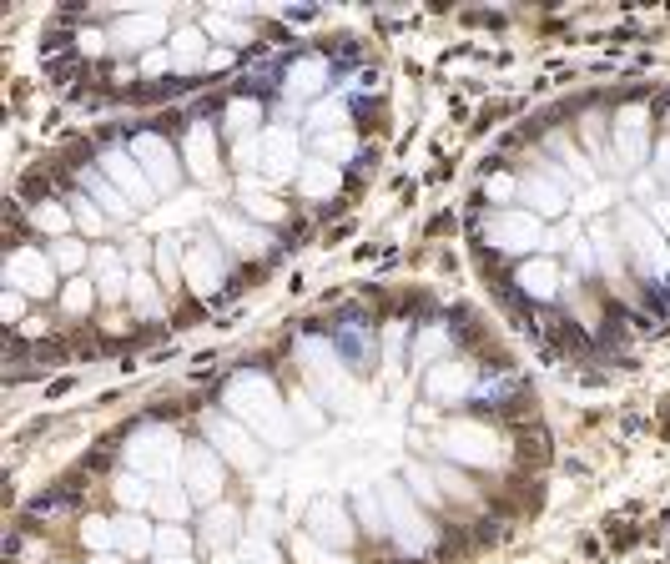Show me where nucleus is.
<instances>
[{
	"instance_id": "nucleus-32",
	"label": "nucleus",
	"mask_w": 670,
	"mask_h": 564,
	"mask_svg": "<svg viewBox=\"0 0 670 564\" xmlns=\"http://www.w3.org/2000/svg\"><path fill=\"white\" fill-rule=\"evenodd\" d=\"M116 499H121L126 509H147V504L157 499V489L147 484V474H137V469H126V474H116Z\"/></svg>"
},
{
	"instance_id": "nucleus-12",
	"label": "nucleus",
	"mask_w": 670,
	"mask_h": 564,
	"mask_svg": "<svg viewBox=\"0 0 670 564\" xmlns=\"http://www.w3.org/2000/svg\"><path fill=\"white\" fill-rule=\"evenodd\" d=\"M303 172V136L293 126H262V182H288Z\"/></svg>"
},
{
	"instance_id": "nucleus-61",
	"label": "nucleus",
	"mask_w": 670,
	"mask_h": 564,
	"mask_svg": "<svg viewBox=\"0 0 670 564\" xmlns=\"http://www.w3.org/2000/svg\"><path fill=\"white\" fill-rule=\"evenodd\" d=\"M655 157H660V172H665V177H670V136H665V141H660V152H655Z\"/></svg>"
},
{
	"instance_id": "nucleus-27",
	"label": "nucleus",
	"mask_w": 670,
	"mask_h": 564,
	"mask_svg": "<svg viewBox=\"0 0 670 564\" xmlns=\"http://www.w3.org/2000/svg\"><path fill=\"white\" fill-rule=\"evenodd\" d=\"M131 308H137L142 318H162V313H167L162 277H152V272H137V277H131Z\"/></svg>"
},
{
	"instance_id": "nucleus-29",
	"label": "nucleus",
	"mask_w": 670,
	"mask_h": 564,
	"mask_svg": "<svg viewBox=\"0 0 670 564\" xmlns=\"http://www.w3.org/2000/svg\"><path fill=\"white\" fill-rule=\"evenodd\" d=\"M338 182H343V172L333 167V162H303V172H298V187H303V197H333L338 192Z\"/></svg>"
},
{
	"instance_id": "nucleus-31",
	"label": "nucleus",
	"mask_w": 670,
	"mask_h": 564,
	"mask_svg": "<svg viewBox=\"0 0 670 564\" xmlns=\"http://www.w3.org/2000/svg\"><path fill=\"white\" fill-rule=\"evenodd\" d=\"M152 509L162 514V524H182V514L192 509V494L182 489V479H172V484H162V489H157Z\"/></svg>"
},
{
	"instance_id": "nucleus-54",
	"label": "nucleus",
	"mask_w": 670,
	"mask_h": 564,
	"mask_svg": "<svg viewBox=\"0 0 670 564\" xmlns=\"http://www.w3.org/2000/svg\"><path fill=\"white\" fill-rule=\"evenodd\" d=\"M177 61H172V51H147V61H142V71L147 76H162V71H172Z\"/></svg>"
},
{
	"instance_id": "nucleus-26",
	"label": "nucleus",
	"mask_w": 670,
	"mask_h": 564,
	"mask_svg": "<svg viewBox=\"0 0 670 564\" xmlns=\"http://www.w3.org/2000/svg\"><path fill=\"white\" fill-rule=\"evenodd\" d=\"M328 86V61L323 56H308V61H293L288 66V96H313V91H323Z\"/></svg>"
},
{
	"instance_id": "nucleus-3",
	"label": "nucleus",
	"mask_w": 670,
	"mask_h": 564,
	"mask_svg": "<svg viewBox=\"0 0 670 564\" xmlns=\"http://www.w3.org/2000/svg\"><path fill=\"white\" fill-rule=\"evenodd\" d=\"M182 454H187V444L167 429V423H152V429L126 439V469H137L147 479H162V484H172L182 474Z\"/></svg>"
},
{
	"instance_id": "nucleus-43",
	"label": "nucleus",
	"mask_w": 670,
	"mask_h": 564,
	"mask_svg": "<svg viewBox=\"0 0 670 564\" xmlns=\"http://www.w3.org/2000/svg\"><path fill=\"white\" fill-rule=\"evenodd\" d=\"M237 559H242V564H283V554L267 544L262 534H247V539L237 544Z\"/></svg>"
},
{
	"instance_id": "nucleus-39",
	"label": "nucleus",
	"mask_w": 670,
	"mask_h": 564,
	"mask_svg": "<svg viewBox=\"0 0 670 564\" xmlns=\"http://www.w3.org/2000/svg\"><path fill=\"white\" fill-rule=\"evenodd\" d=\"M96 298H101V293H96V282H91V277H71V282H66V293H61L66 313H91Z\"/></svg>"
},
{
	"instance_id": "nucleus-51",
	"label": "nucleus",
	"mask_w": 670,
	"mask_h": 564,
	"mask_svg": "<svg viewBox=\"0 0 670 564\" xmlns=\"http://www.w3.org/2000/svg\"><path fill=\"white\" fill-rule=\"evenodd\" d=\"M600 207H610V192H605V187H585V192H580V202H575V212H580V217H595Z\"/></svg>"
},
{
	"instance_id": "nucleus-41",
	"label": "nucleus",
	"mask_w": 670,
	"mask_h": 564,
	"mask_svg": "<svg viewBox=\"0 0 670 564\" xmlns=\"http://www.w3.org/2000/svg\"><path fill=\"white\" fill-rule=\"evenodd\" d=\"M66 207H71V217H76V227H81L86 237H96V232L106 227V212H101V207H96V202H91L86 192H81V197H71Z\"/></svg>"
},
{
	"instance_id": "nucleus-57",
	"label": "nucleus",
	"mask_w": 670,
	"mask_h": 564,
	"mask_svg": "<svg viewBox=\"0 0 670 564\" xmlns=\"http://www.w3.org/2000/svg\"><path fill=\"white\" fill-rule=\"evenodd\" d=\"M650 222L670 237V197H655V202H650Z\"/></svg>"
},
{
	"instance_id": "nucleus-45",
	"label": "nucleus",
	"mask_w": 670,
	"mask_h": 564,
	"mask_svg": "<svg viewBox=\"0 0 670 564\" xmlns=\"http://www.w3.org/2000/svg\"><path fill=\"white\" fill-rule=\"evenodd\" d=\"M404 343H409V328H404V323H388V328H383V368H388V373H398Z\"/></svg>"
},
{
	"instance_id": "nucleus-38",
	"label": "nucleus",
	"mask_w": 670,
	"mask_h": 564,
	"mask_svg": "<svg viewBox=\"0 0 670 564\" xmlns=\"http://www.w3.org/2000/svg\"><path fill=\"white\" fill-rule=\"evenodd\" d=\"M358 519H363L368 534H388V514H383L378 489H358Z\"/></svg>"
},
{
	"instance_id": "nucleus-49",
	"label": "nucleus",
	"mask_w": 670,
	"mask_h": 564,
	"mask_svg": "<svg viewBox=\"0 0 670 564\" xmlns=\"http://www.w3.org/2000/svg\"><path fill=\"white\" fill-rule=\"evenodd\" d=\"M71 222H76V217H71L61 202H41V207H36V227H46V232H66Z\"/></svg>"
},
{
	"instance_id": "nucleus-9",
	"label": "nucleus",
	"mask_w": 670,
	"mask_h": 564,
	"mask_svg": "<svg viewBox=\"0 0 670 564\" xmlns=\"http://www.w3.org/2000/svg\"><path fill=\"white\" fill-rule=\"evenodd\" d=\"M182 489L192 494V504H222V454L212 444H187L182 454Z\"/></svg>"
},
{
	"instance_id": "nucleus-10",
	"label": "nucleus",
	"mask_w": 670,
	"mask_h": 564,
	"mask_svg": "<svg viewBox=\"0 0 670 564\" xmlns=\"http://www.w3.org/2000/svg\"><path fill=\"white\" fill-rule=\"evenodd\" d=\"M96 167L106 172V182L131 202V207H152V197H157V187L147 182V172H142V162L137 157H131V147H106L101 157H96Z\"/></svg>"
},
{
	"instance_id": "nucleus-1",
	"label": "nucleus",
	"mask_w": 670,
	"mask_h": 564,
	"mask_svg": "<svg viewBox=\"0 0 670 564\" xmlns=\"http://www.w3.org/2000/svg\"><path fill=\"white\" fill-rule=\"evenodd\" d=\"M222 408H227L237 423H247V429H252L262 444H283V449L293 444V418H288V408H283L278 383L267 378V373H252V368L232 373L227 388H222Z\"/></svg>"
},
{
	"instance_id": "nucleus-7",
	"label": "nucleus",
	"mask_w": 670,
	"mask_h": 564,
	"mask_svg": "<svg viewBox=\"0 0 670 564\" xmlns=\"http://www.w3.org/2000/svg\"><path fill=\"white\" fill-rule=\"evenodd\" d=\"M620 237L630 247V262L640 267V277H670V247H665V232L640 217L635 207H620Z\"/></svg>"
},
{
	"instance_id": "nucleus-21",
	"label": "nucleus",
	"mask_w": 670,
	"mask_h": 564,
	"mask_svg": "<svg viewBox=\"0 0 670 564\" xmlns=\"http://www.w3.org/2000/svg\"><path fill=\"white\" fill-rule=\"evenodd\" d=\"M469 388H474V368H464V363H439V368H429V398H434V403H459Z\"/></svg>"
},
{
	"instance_id": "nucleus-16",
	"label": "nucleus",
	"mask_w": 670,
	"mask_h": 564,
	"mask_svg": "<svg viewBox=\"0 0 670 564\" xmlns=\"http://www.w3.org/2000/svg\"><path fill=\"white\" fill-rule=\"evenodd\" d=\"M131 277H137V272H126L116 247H91V282H96L101 298H111V303L131 298Z\"/></svg>"
},
{
	"instance_id": "nucleus-53",
	"label": "nucleus",
	"mask_w": 670,
	"mask_h": 564,
	"mask_svg": "<svg viewBox=\"0 0 670 564\" xmlns=\"http://www.w3.org/2000/svg\"><path fill=\"white\" fill-rule=\"evenodd\" d=\"M21 308H26V293L6 288V298H0V318H6V323H16V318H21Z\"/></svg>"
},
{
	"instance_id": "nucleus-44",
	"label": "nucleus",
	"mask_w": 670,
	"mask_h": 564,
	"mask_svg": "<svg viewBox=\"0 0 670 564\" xmlns=\"http://www.w3.org/2000/svg\"><path fill=\"white\" fill-rule=\"evenodd\" d=\"M91 257V247H81V242H71V237H61L56 247H51V262L61 267V272H76L81 277V262Z\"/></svg>"
},
{
	"instance_id": "nucleus-28",
	"label": "nucleus",
	"mask_w": 670,
	"mask_h": 564,
	"mask_svg": "<svg viewBox=\"0 0 670 564\" xmlns=\"http://www.w3.org/2000/svg\"><path fill=\"white\" fill-rule=\"evenodd\" d=\"M81 182H86V197H91L96 207H106V212H116V217H121V212H137V207H131V202H126V197L106 182V172H101V167H81Z\"/></svg>"
},
{
	"instance_id": "nucleus-48",
	"label": "nucleus",
	"mask_w": 670,
	"mask_h": 564,
	"mask_svg": "<svg viewBox=\"0 0 670 564\" xmlns=\"http://www.w3.org/2000/svg\"><path fill=\"white\" fill-rule=\"evenodd\" d=\"M343 157H353V136L348 131L318 136V162H343Z\"/></svg>"
},
{
	"instance_id": "nucleus-55",
	"label": "nucleus",
	"mask_w": 670,
	"mask_h": 564,
	"mask_svg": "<svg viewBox=\"0 0 670 564\" xmlns=\"http://www.w3.org/2000/svg\"><path fill=\"white\" fill-rule=\"evenodd\" d=\"M575 262H580L585 272H590V267H600V252H595V237H580V242H575Z\"/></svg>"
},
{
	"instance_id": "nucleus-47",
	"label": "nucleus",
	"mask_w": 670,
	"mask_h": 564,
	"mask_svg": "<svg viewBox=\"0 0 670 564\" xmlns=\"http://www.w3.org/2000/svg\"><path fill=\"white\" fill-rule=\"evenodd\" d=\"M81 539H86L96 554H106V549L116 544V524H111V519H86V524H81Z\"/></svg>"
},
{
	"instance_id": "nucleus-19",
	"label": "nucleus",
	"mask_w": 670,
	"mask_h": 564,
	"mask_svg": "<svg viewBox=\"0 0 670 564\" xmlns=\"http://www.w3.org/2000/svg\"><path fill=\"white\" fill-rule=\"evenodd\" d=\"M187 167H192L197 182L217 177V136H212L207 121H192V131H187Z\"/></svg>"
},
{
	"instance_id": "nucleus-62",
	"label": "nucleus",
	"mask_w": 670,
	"mask_h": 564,
	"mask_svg": "<svg viewBox=\"0 0 670 564\" xmlns=\"http://www.w3.org/2000/svg\"><path fill=\"white\" fill-rule=\"evenodd\" d=\"M91 564H126V554H111V549H106V554H96Z\"/></svg>"
},
{
	"instance_id": "nucleus-37",
	"label": "nucleus",
	"mask_w": 670,
	"mask_h": 564,
	"mask_svg": "<svg viewBox=\"0 0 670 564\" xmlns=\"http://www.w3.org/2000/svg\"><path fill=\"white\" fill-rule=\"evenodd\" d=\"M152 549H157V559H187V554H192V534L177 529V524H162Z\"/></svg>"
},
{
	"instance_id": "nucleus-14",
	"label": "nucleus",
	"mask_w": 670,
	"mask_h": 564,
	"mask_svg": "<svg viewBox=\"0 0 670 564\" xmlns=\"http://www.w3.org/2000/svg\"><path fill=\"white\" fill-rule=\"evenodd\" d=\"M131 157L142 162V172H147V182L157 187V197H162V192H177V187H182V167H177V152L167 147L162 136L142 131L137 141H131Z\"/></svg>"
},
{
	"instance_id": "nucleus-5",
	"label": "nucleus",
	"mask_w": 670,
	"mask_h": 564,
	"mask_svg": "<svg viewBox=\"0 0 670 564\" xmlns=\"http://www.w3.org/2000/svg\"><path fill=\"white\" fill-rule=\"evenodd\" d=\"M439 449H444V459L469 464V469H499V464H504V444H499V434H489L484 423H464V418L444 423Z\"/></svg>"
},
{
	"instance_id": "nucleus-60",
	"label": "nucleus",
	"mask_w": 670,
	"mask_h": 564,
	"mask_svg": "<svg viewBox=\"0 0 670 564\" xmlns=\"http://www.w3.org/2000/svg\"><path fill=\"white\" fill-rule=\"evenodd\" d=\"M147 247H152V242H131V247H126V257H131V262L142 267V262H147Z\"/></svg>"
},
{
	"instance_id": "nucleus-34",
	"label": "nucleus",
	"mask_w": 670,
	"mask_h": 564,
	"mask_svg": "<svg viewBox=\"0 0 670 564\" xmlns=\"http://www.w3.org/2000/svg\"><path fill=\"white\" fill-rule=\"evenodd\" d=\"M404 484H409V494H414L419 504H439V499H444L439 479H434L424 464H404Z\"/></svg>"
},
{
	"instance_id": "nucleus-20",
	"label": "nucleus",
	"mask_w": 670,
	"mask_h": 564,
	"mask_svg": "<svg viewBox=\"0 0 670 564\" xmlns=\"http://www.w3.org/2000/svg\"><path fill=\"white\" fill-rule=\"evenodd\" d=\"M308 524H313V539L328 544V549H343L348 534H353V524L343 519V509H338L333 499H318V504L308 509Z\"/></svg>"
},
{
	"instance_id": "nucleus-46",
	"label": "nucleus",
	"mask_w": 670,
	"mask_h": 564,
	"mask_svg": "<svg viewBox=\"0 0 670 564\" xmlns=\"http://www.w3.org/2000/svg\"><path fill=\"white\" fill-rule=\"evenodd\" d=\"M177 272H182L177 237H162V242H157V277H162V288H167V282H177Z\"/></svg>"
},
{
	"instance_id": "nucleus-35",
	"label": "nucleus",
	"mask_w": 670,
	"mask_h": 564,
	"mask_svg": "<svg viewBox=\"0 0 670 564\" xmlns=\"http://www.w3.org/2000/svg\"><path fill=\"white\" fill-rule=\"evenodd\" d=\"M293 559H298V564H348L338 549L318 544L313 534H293Z\"/></svg>"
},
{
	"instance_id": "nucleus-25",
	"label": "nucleus",
	"mask_w": 670,
	"mask_h": 564,
	"mask_svg": "<svg viewBox=\"0 0 670 564\" xmlns=\"http://www.w3.org/2000/svg\"><path fill=\"white\" fill-rule=\"evenodd\" d=\"M152 544H157V529H152L142 514H121V519H116V549H121L126 559H131V554H147Z\"/></svg>"
},
{
	"instance_id": "nucleus-4",
	"label": "nucleus",
	"mask_w": 670,
	"mask_h": 564,
	"mask_svg": "<svg viewBox=\"0 0 670 564\" xmlns=\"http://www.w3.org/2000/svg\"><path fill=\"white\" fill-rule=\"evenodd\" d=\"M378 499H383L388 534L398 539V549H404V554H429V549H434V529H429V519L419 514V499L409 494V484L388 479V484H378Z\"/></svg>"
},
{
	"instance_id": "nucleus-56",
	"label": "nucleus",
	"mask_w": 670,
	"mask_h": 564,
	"mask_svg": "<svg viewBox=\"0 0 670 564\" xmlns=\"http://www.w3.org/2000/svg\"><path fill=\"white\" fill-rule=\"evenodd\" d=\"M489 197H494V202H509V197H519V182H514V177H494V182H489Z\"/></svg>"
},
{
	"instance_id": "nucleus-52",
	"label": "nucleus",
	"mask_w": 670,
	"mask_h": 564,
	"mask_svg": "<svg viewBox=\"0 0 670 564\" xmlns=\"http://www.w3.org/2000/svg\"><path fill=\"white\" fill-rule=\"evenodd\" d=\"M202 31H217V36H227V41H242V36H247V31H242L237 21H227V16H207Z\"/></svg>"
},
{
	"instance_id": "nucleus-42",
	"label": "nucleus",
	"mask_w": 670,
	"mask_h": 564,
	"mask_svg": "<svg viewBox=\"0 0 670 564\" xmlns=\"http://www.w3.org/2000/svg\"><path fill=\"white\" fill-rule=\"evenodd\" d=\"M444 348H449V328H444V323H429V328L419 333V343H414V358H419V363H434Z\"/></svg>"
},
{
	"instance_id": "nucleus-8",
	"label": "nucleus",
	"mask_w": 670,
	"mask_h": 564,
	"mask_svg": "<svg viewBox=\"0 0 670 564\" xmlns=\"http://www.w3.org/2000/svg\"><path fill=\"white\" fill-rule=\"evenodd\" d=\"M484 242L494 252H529V247H545V222L534 212H519V207H499L484 217Z\"/></svg>"
},
{
	"instance_id": "nucleus-11",
	"label": "nucleus",
	"mask_w": 670,
	"mask_h": 564,
	"mask_svg": "<svg viewBox=\"0 0 670 564\" xmlns=\"http://www.w3.org/2000/svg\"><path fill=\"white\" fill-rule=\"evenodd\" d=\"M6 288H16L26 298H51L56 293V262L41 247H16L6 257Z\"/></svg>"
},
{
	"instance_id": "nucleus-6",
	"label": "nucleus",
	"mask_w": 670,
	"mask_h": 564,
	"mask_svg": "<svg viewBox=\"0 0 670 564\" xmlns=\"http://www.w3.org/2000/svg\"><path fill=\"white\" fill-rule=\"evenodd\" d=\"M202 434H207V444H212L227 464H237L242 474H257V469L267 464V449L257 444V434H247V423H237L232 413H207V418H202Z\"/></svg>"
},
{
	"instance_id": "nucleus-59",
	"label": "nucleus",
	"mask_w": 670,
	"mask_h": 564,
	"mask_svg": "<svg viewBox=\"0 0 670 564\" xmlns=\"http://www.w3.org/2000/svg\"><path fill=\"white\" fill-rule=\"evenodd\" d=\"M81 51H86V56L106 51V36H101V31H81Z\"/></svg>"
},
{
	"instance_id": "nucleus-50",
	"label": "nucleus",
	"mask_w": 670,
	"mask_h": 564,
	"mask_svg": "<svg viewBox=\"0 0 670 564\" xmlns=\"http://www.w3.org/2000/svg\"><path fill=\"white\" fill-rule=\"evenodd\" d=\"M590 237H595V247H600V267H605V272H620V247H615V237H610L605 227H590Z\"/></svg>"
},
{
	"instance_id": "nucleus-13",
	"label": "nucleus",
	"mask_w": 670,
	"mask_h": 564,
	"mask_svg": "<svg viewBox=\"0 0 670 564\" xmlns=\"http://www.w3.org/2000/svg\"><path fill=\"white\" fill-rule=\"evenodd\" d=\"M650 152V111L640 101L620 106L615 111V157H620V172H635Z\"/></svg>"
},
{
	"instance_id": "nucleus-30",
	"label": "nucleus",
	"mask_w": 670,
	"mask_h": 564,
	"mask_svg": "<svg viewBox=\"0 0 670 564\" xmlns=\"http://www.w3.org/2000/svg\"><path fill=\"white\" fill-rule=\"evenodd\" d=\"M242 207H247V217H257V222H283V202L262 192V177H247V182H242Z\"/></svg>"
},
{
	"instance_id": "nucleus-58",
	"label": "nucleus",
	"mask_w": 670,
	"mask_h": 564,
	"mask_svg": "<svg viewBox=\"0 0 670 564\" xmlns=\"http://www.w3.org/2000/svg\"><path fill=\"white\" fill-rule=\"evenodd\" d=\"M252 524H257L252 534H262V539H267V534H278V519H273V509H257V514H252Z\"/></svg>"
},
{
	"instance_id": "nucleus-2",
	"label": "nucleus",
	"mask_w": 670,
	"mask_h": 564,
	"mask_svg": "<svg viewBox=\"0 0 670 564\" xmlns=\"http://www.w3.org/2000/svg\"><path fill=\"white\" fill-rule=\"evenodd\" d=\"M298 353H303V363H308V383H313V393L323 398V408L358 413L363 393H358V383L348 378V368H343V358L333 353V343H323V338H303Z\"/></svg>"
},
{
	"instance_id": "nucleus-18",
	"label": "nucleus",
	"mask_w": 670,
	"mask_h": 564,
	"mask_svg": "<svg viewBox=\"0 0 670 564\" xmlns=\"http://www.w3.org/2000/svg\"><path fill=\"white\" fill-rule=\"evenodd\" d=\"M519 202H529L540 222H545V217H560V212L570 207V202H565V187H560L555 177H524V182H519Z\"/></svg>"
},
{
	"instance_id": "nucleus-17",
	"label": "nucleus",
	"mask_w": 670,
	"mask_h": 564,
	"mask_svg": "<svg viewBox=\"0 0 670 564\" xmlns=\"http://www.w3.org/2000/svg\"><path fill=\"white\" fill-rule=\"evenodd\" d=\"M162 31H167V16H162V11H137V16H121V21L111 26V41H116L121 51H142V46L162 41Z\"/></svg>"
},
{
	"instance_id": "nucleus-63",
	"label": "nucleus",
	"mask_w": 670,
	"mask_h": 564,
	"mask_svg": "<svg viewBox=\"0 0 670 564\" xmlns=\"http://www.w3.org/2000/svg\"><path fill=\"white\" fill-rule=\"evenodd\" d=\"M212 564H242V559H237L232 549H217V554H212Z\"/></svg>"
},
{
	"instance_id": "nucleus-22",
	"label": "nucleus",
	"mask_w": 670,
	"mask_h": 564,
	"mask_svg": "<svg viewBox=\"0 0 670 564\" xmlns=\"http://www.w3.org/2000/svg\"><path fill=\"white\" fill-rule=\"evenodd\" d=\"M514 288H524L529 298H555V288H560V267L550 262V257H534V262H524L519 272H514Z\"/></svg>"
},
{
	"instance_id": "nucleus-24",
	"label": "nucleus",
	"mask_w": 670,
	"mask_h": 564,
	"mask_svg": "<svg viewBox=\"0 0 670 564\" xmlns=\"http://www.w3.org/2000/svg\"><path fill=\"white\" fill-rule=\"evenodd\" d=\"M237 524H242V514H237L232 504H212V509L202 514V544H207V549H227L232 534H237Z\"/></svg>"
},
{
	"instance_id": "nucleus-36",
	"label": "nucleus",
	"mask_w": 670,
	"mask_h": 564,
	"mask_svg": "<svg viewBox=\"0 0 670 564\" xmlns=\"http://www.w3.org/2000/svg\"><path fill=\"white\" fill-rule=\"evenodd\" d=\"M257 121H262V106L257 101H232L227 106V131L242 141V136H257Z\"/></svg>"
},
{
	"instance_id": "nucleus-15",
	"label": "nucleus",
	"mask_w": 670,
	"mask_h": 564,
	"mask_svg": "<svg viewBox=\"0 0 670 564\" xmlns=\"http://www.w3.org/2000/svg\"><path fill=\"white\" fill-rule=\"evenodd\" d=\"M182 277L192 282V293H217V288H222V277H227V267H222V247H217V242H197V247H187V257H182Z\"/></svg>"
},
{
	"instance_id": "nucleus-64",
	"label": "nucleus",
	"mask_w": 670,
	"mask_h": 564,
	"mask_svg": "<svg viewBox=\"0 0 670 564\" xmlns=\"http://www.w3.org/2000/svg\"><path fill=\"white\" fill-rule=\"evenodd\" d=\"M157 564H192V554L187 559H157Z\"/></svg>"
},
{
	"instance_id": "nucleus-33",
	"label": "nucleus",
	"mask_w": 670,
	"mask_h": 564,
	"mask_svg": "<svg viewBox=\"0 0 670 564\" xmlns=\"http://www.w3.org/2000/svg\"><path fill=\"white\" fill-rule=\"evenodd\" d=\"M308 126H313V131H318V136H323V131H328V136H333V131H338V126H348V106H343V101H338V96H328V101H318V106H313V111H308Z\"/></svg>"
},
{
	"instance_id": "nucleus-40",
	"label": "nucleus",
	"mask_w": 670,
	"mask_h": 564,
	"mask_svg": "<svg viewBox=\"0 0 670 564\" xmlns=\"http://www.w3.org/2000/svg\"><path fill=\"white\" fill-rule=\"evenodd\" d=\"M202 51H207V31H202V26H187V31L177 36L172 61H177V66H197V61H202Z\"/></svg>"
},
{
	"instance_id": "nucleus-23",
	"label": "nucleus",
	"mask_w": 670,
	"mask_h": 564,
	"mask_svg": "<svg viewBox=\"0 0 670 564\" xmlns=\"http://www.w3.org/2000/svg\"><path fill=\"white\" fill-rule=\"evenodd\" d=\"M212 222H217V232H222V237H227V242H232L237 252H262V247H273V237H267L262 227H252L247 217H232V212H217Z\"/></svg>"
}]
</instances>
